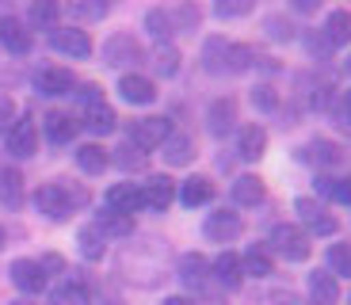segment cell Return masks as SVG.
<instances>
[{"label":"cell","mask_w":351,"mask_h":305,"mask_svg":"<svg viewBox=\"0 0 351 305\" xmlns=\"http://www.w3.org/2000/svg\"><path fill=\"white\" fill-rule=\"evenodd\" d=\"M84 202V191H77L73 183H65V180H53V183H43L35 191V206L43 210L50 221H65L73 214V210Z\"/></svg>","instance_id":"obj_1"},{"label":"cell","mask_w":351,"mask_h":305,"mask_svg":"<svg viewBox=\"0 0 351 305\" xmlns=\"http://www.w3.org/2000/svg\"><path fill=\"white\" fill-rule=\"evenodd\" d=\"M267 244H271L275 256H282V260H290V263H302L309 256V233L302 225H275L271 236H267Z\"/></svg>","instance_id":"obj_2"},{"label":"cell","mask_w":351,"mask_h":305,"mask_svg":"<svg viewBox=\"0 0 351 305\" xmlns=\"http://www.w3.org/2000/svg\"><path fill=\"white\" fill-rule=\"evenodd\" d=\"M245 229V218H241L237 210H214L210 218L202 221V236L210 244H233Z\"/></svg>","instance_id":"obj_3"},{"label":"cell","mask_w":351,"mask_h":305,"mask_svg":"<svg viewBox=\"0 0 351 305\" xmlns=\"http://www.w3.org/2000/svg\"><path fill=\"white\" fill-rule=\"evenodd\" d=\"M168 134H172V126H168V119H160V114H149V119H134L130 122V145H138L141 153L165 145Z\"/></svg>","instance_id":"obj_4"},{"label":"cell","mask_w":351,"mask_h":305,"mask_svg":"<svg viewBox=\"0 0 351 305\" xmlns=\"http://www.w3.org/2000/svg\"><path fill=\"white\" fill-rule=\"evenodd\" d=\"M104 61H107V65H114V69H126V65L145 61V53H141V46H138V38H134V35H111L104 42Z\"/></svg>","instance_id":"obj_5"},{"label":"cell","mask_w":351,"mask_h":305,"mask_svg":"<svg viewBox=\"0 0 351 305\" xmlns=\"http://www.w3.org/2000/svg\"><path fill=\"white\" fill-rule=\"evenodd\" d=\"M50 297L53 305H92V286H88V279L80 271H65Z\"/></svg>","instance_id":"obj_6"},{"label":"cell","mask_w":351,"mask_h":305,"mask_svg":"<svg viewBox=\"0 0 351 305\" xmlns=\"http://www.w3.org/2000/svg\"><path fill=\"white\" fill-rule=\"evenodd\" d=\"M50 46L58 53H65V58H88V53H92V38H88V31H80V27H53Z\"/></svg>","instance_id":"obj_7"},{"label":"cell","mask_w":351,"mask_h":305,"mask_svg":"<svg viewBox=\"0 0 351 305\" xmlns=\"http://www.w3.org/2000/svg\"><path fill=\"white\" fill-rule=\"evenodd\" d=\"M8 153L12 157H35L38 153V126H35V119H16L8 126Z\"/></svg>","instance_id":"obj_8"},{"label":"cell","mask_w":351,"mask_h":305,"mask_svg":"<svg viewBox=\"0 0 351 305\" xmlns=\"http://www.w3.org/2000/svg\"><path fill=\"white\" fill-rule=\"evenodd\" d=\"M8 275H12V286L23 290V294H43L46 290V271L38 260H16L8 267Z\"/></svg>","instance_id":"obj_9"},{"label":"cell","mask_w":351,"mask_h":305,"mask_svg":"<svg viewBox=\"0 0 351 305\" xmlns=\"http://www.w3.org/2000/svg\"><path fill=\"white\" fill-rule=\"evenodd\" d=\"M294 210L302 214V221H306L309 233H317V236H332L336 233V218L317 199H298V202H294Z\"/></svg>","instance_id":"obj_10"},{"label":"cell","mask_w":351,"mask_h":305,"mask_svg":"<svg viewBox=\"0 0 351 305\" xmlns=\"http://www.w3.org/2000/svg\"><path fill=\"white\" fill-rule=\"evenodd\" d=\"M35 88L43 96H69L73 88H77V77L69 69H62V65H46V69H38Z\"/></svg>","instance_id":"obj_11"},{"label":"cell","mask_w":351,"mask_h":305,"mask_svg":"<svg viewBox=\"0 0 351 305\" xmlns=\"http://www.w3.org/2000/svg\"><path fill=\"white\" fill-rule=\"evenodd\" d=\"M176 202V183L168 175H149L141 183V206L149 210H168Z\"/></svg>","instance_id":"obj_12"},{"label":"cell","mask_w":351,"mask_h":305,"mask_svg":"<svg viewBox=\"0 0 351 305\" xmlns=\"http://www.w3.org/2000/svg\"><path fill=\"white\" fill-rule=\"evenodd\" d=\"M340 302V286H336L332 271H313L309 275V305H336Z\"/></svg>","instance_id":"obj_13"},{"label":"cell","mask_w":351,"mask_h":305,"mask_svg":"<svg viewBox=\"0 0 351 305\" xmlns=\"http://www.w3.org/2000/svg\"><path fill=\"white\" fill-rule=\"evenodd\" d=\"M119 96L126 99V103H153L157 99V88H153L149 77H138V73H126L123 80H119Z\"/></svg>","instance_id":"obj_14"},{"label":"cell","mask_w":351,"mask_h":305,"mask_svg":"<svg viewBox=\"0 0 351 305\" xmlns=\"http://www.w3.org/2000/svg\"><path fill=\"white\" fill-rule=\"evenodd\" d=\"M263 145H267V130H263L260 122H245V126L237 130V153L245 160H260Z\"/></svg>","instance_id":"obj_15"},{"label":"cell","mask_w":351,"mask_h":305,"mask_svg":"<svg viewBox=\"0 0 351 305\" xmlns=\"http://www.w3.org/2000/svg\"><path fill=\"white\" fill-rule=\"evenodd\" d=\"M233 122H237V103H233V99H214L210 111H206V130H210L214 138H226V134L233 130Z\"/></svg>","instance_id":"obj_16"},{"label":"cell","mask_w":351,"mask_h":305,"mask_svg":"<svg viewBox=\"0 0 351 305\" xmlns=\"http://www.w3.org/2000/svg\"><path fill=\"white\" fill-rule=\"evenodd\" d=\"M107 210H114V214H138L141 210V187H134V183H114L111 191H107Z\"/></svg>","instance_id":"obj_17"},{"label":"cell","mask_w":351,"mask_h":305,"mask_svg":"<svg viewBox=\"0 0 351 305\" xmlns=\"http://www.w3.org/2000/svg\"><path fill=\"white\" fill-rule=\"evenodd\" d=\"M0 42L12 53H27L31 50V31H27V23H19L16 16H0Z\"/></svg>","instance_id":"obj_18"},{"label":"cell","mask_w":351,"mask_h":305,"mask_svg":"<svg viewBox=\"0 0 351 305\" xmlns=\"http://www.w3.org/2000/svg\"><path fill=\"white\" fill-rule=\"evenodd\" d=\"M206 275H210V267H206V260H202L199 252H187L184 260H180V279H184V286L206 290V286H210V282H206Z\"/></svg>","instance_id":"obj_19"},{"label":"cell","mask_w":351,"mask_h":305,"mask_svg":"<svg viewBox=\"0 0 351 305\" xmlns=\"http://www.w3.org/2000/svg\"><path fill=\"white\" fill-rule=\"evenodd\" d=\"M180 202L184 206H202V202H210L214 199V183L206 180V175H191V180H184L180 183Z\"/></svg>","instance_id":"obj_20"},{"label":"cell","mask_w":351,"mask_h":305,"mask_svg":"<svg viewBox=\"0 0 351 305\" xmlns=\"http://www.w3.org/2000/svg\"><path fill=\"white\" fill-rule=\"evenodd\" d=\"M0 202L8 210L23 206V175H19V168H0Z\"/></svg>","instance_id":"obj_21"},{"label":"cell","mask_w":351,"mask_h":305,"mask_svg":"<svg viewBox=\"0 0 351 305\" xmlns=\"http://www.w3.org/2000/svg\"><path fill=\"white\" fill-rule=\"evenodd\" d=\"M77 126L80 122L73 119V114H62V111H50L46 114V138L53 141V145H65V141L77 138Z\"/></svg>","instance_id":"obj_22"},{"label":"cell","mask_w":351,"mask_h":305,"mask_svg":"<svg viewBox=\"0 0 351 305\" xmlns=\"http://www.w3.org/2000/svg\"><path fill=\"white\" fill-rule=\"evenodd\" d=\"M263 199H267V187L260 175H241L233 183V202H241V206H260Z\"/></svg>","instance_id":"obj_23"},{"label":"cell","mask_w":351,"mask_h":305,"mask_svg":"<svg viewBox=\"0 0 351 305\" xmlns=\"http://www.w3.org/2000/svg\"><path fill=\"white\" fill-rule=\"evenodd\" d=\"M165 160H168V164H191V160H195V138H191V134H168Z\"/></svg>","instance_id":"obj_24"},{"label":"cell","mask_w":351,"mask_h":305,"mask_svg":"<svg viewBox=\"0 0 351 305\" xmlns=\"http://www.w3.org/2000/svg\"><path fill=\"white\" fill-rule=\"evenodd\" d=\"M214 275H218L221 286H241V279H245V267H241V256L237 252H221L218 260H214Z\"/></svg>","instance_id":"obj_25"},{"label":"cell","mask_w":351,"mask_h":305,"mask_svg":"<svg viewBox=\"0 0 351 305\" xmlns=\"http://www.w3.org/2000/svg\"><path fill=\"white\" fill-rule=\"evenodd\" d=\"M309 160H313L317 168H336L343 160V149L336 145V141H328V138H317V141H309V153H306Z\"/></svg>","instance_id":"obj_26"},{"label":"cell","mask_w":351,"mask_h":305,"mask_svg":"<svg viewBox=\"0 0 351 305\" xmlns=\"http://www.w3.org/2000/svg\"><path fill=\"white\" fill-rule=\"evenodd\" d=\"M96 229L104 236H130L134 233V218H126V214H114V210H99L96 214Z\"/></svg>","instance_id":"obj_27"},{"label":"cell","mask_w":351,"mask_h":305,"mask_svg":"<svg viewBox=\"0 0 351 305\" xmlns=\"http://www.w3.org/2000/svg\"><path fill=\"white\" fill-rule=\"evenodd\" d=\"M65 12L73 19H84V23H96L111 12V0H65Z\"/></svg>","instance_id":"obj_28"},{"label":"cell","mask_w":351,"mask_h":305,"mask_svg":"<svg viewBox=\"0 0 351 305\" xmlns=\"http://www.w3.org/2000/svg\"><path fill=\"white\" fill-rule=\"evenodd\" d=\"M114 122H119V119H114V111L104 103V99H99V103H88V107H84V126H88L92 134H111V130H114Z\"/></svg>","instance_id":"obj_29"},{"label":"cell","mask_w":351,"mask_h":305,"mask_svg":"<svg viewBox=\"0 0 351 305\" xmlns=\"http://www.w3.org/2000/svg\"><path fill=\"white\" fill-rule=\"evenodd\" d=\"M107 164H111V157H107L104 145H80V149H77V168H80V172L99 175Z\"/></svg>","instance_id":"obj_30"},{"label":"cell","mask_w":351,"mask_h":305,"mask_svg":"<svg viewBox=\"0 0 351 305\" xmlns=\"http://www.w3.org/2000/svg\"><path fill=\"white\" fill-rule=\"evenodd\" d=\"M325 38L328 46H348L351 42V12H332L325 19Z\"/></svg>","instance_id":"obj_31"},{"label":"cell","mask_w":351,"mask_h":305,"mask_svg":"<svg viewBox=\"0 0 351 305\" xmlns=\"http://www.w3.org/2000/svg\"><path fill=\"white\" fill-rule=\"evenodd\" d=\"M202 65H206V73H229V42L226 38H210V42L202 46Z\"/></svg>","instance_id":"obj_32"},{"label":"cell","mask_w":351,"mask_h":305,"mask_svg":"<svg viewBox=\"0 0 351 305\" xmlns=\"http://www.w3.org/2000/svg\"><path fill=\"white\" fill-rule=\"evenodd\" d=\"M328 271L332 275H340V279H351V244L348 241H336L328 244Z\"/></svg>","instance_id":"obj_33"},{"label":"cell","mask_w":351,"mask_h":305,"mask_svg":"<svg viewBox=\"0 0 351 305\" xmlns=\"http://www.w3.org/2000/svg\"><path fill=\"white\" fill-rule=\"evenodd\" d=\"M153 69H157V77H176V73H180V50L160 42L157 50H153Z\"/></svg>","instance_id":"obj_34"},{"label":"cell","mask_w":351,"mask_h":305,"mask_svg":"<svg viewBox=\"0 0 351 305\" xmlns=\"http://www.w3.org/2000/svg\"><path fill=\"white\" fill-rule=\"evenodd\" d=\"M104 241L107 236L99 233L96 225H84L77 233V244H80V256H84V260H99V256H104Z\"/></svg>","instance_id":"obj_35"},{"label":"cell","mask_w":351,"mask_h":305,"mask_svg":"<svg viewBox=\"0 0 351 305\" xmlns=\"http://www.w3.org/2000/svg\"><path fill=\"white\" fill-rule=\"evenodd\" d=\"M62 4L58 0H31V23L35 27H58Z\"/></svg>","instance_id":"obj_36"},{"label":"cell","mask_w":351,"mask_h":305,"mask_svg":"<svg viewBox=\"0 0 351 305\" xmlns=\"http://www.w3.org/2000/svg\"><path fill=\"white\" fill-rule=\"evenodd\" d=\"M317 191L328 195L332 202H351V175H343V180H332V175H321L317 180Z\"/></svg>","instance_id":"obj_37"},{"label":"cell","mask_w":351,"mask_h":305,"mask_svg":"<svg viewBox=\"0 0 351 305\" xmlns=\"http://www.w3.org/2000/svg\"><path fill=\"white\" fill-rule=\"evenodd\" d=\"M241 267H245V275L263 279V275H271V256L263 252V248H248V252L241 256Z\"/></svg>","instance_id":"obj_38"},{"label":"cell","mask_w":351,"mask_h":305,"mask_svg":"<svg viewBox=\"0 0 351 305\" xmlns=\"http://www.w3.org/2000/svg\"><path fill=\"white\" fill-rule=\"evenodd\" d=\"M145 31H149L153 38H160V42H168V35H172V19H168V12L165 8L145 12Z\"/></svg>","instance_id":"obj_39"},{"label":"cell","mask_w":351,"mask_h":305,"mask_svg":"<svg viewBox=\"0 0 351 305\" xmlns=\"http://www.w3.org/2000/svg\"><path fill=\"white\" fill-rule=\"evenodd\" d=\"M168 19H172V31H195L199 27V8L184 0L176 12H168Z\"/></svg>","instance_id":"obj_40"},{"label":"cell","mask_w":351,"mask_h":305,"mask_svg":"<svg viewBox=\"0 0 351 305\" xmlns=\"http://www.w3.org/2000/svg\"><path fill=\"white\" fill-rule=\"evenodd\" d=\"M114 160H119V168H126V172H138V168H145V153H141L138 145H119L114 149Z\"/></svg>","instance_id":"obj_41"},{"label":"cell","mask_w":351,"mask_h":305,"mask_svg":"<svg viewBox=\"0 0 351 305\" xmlns=\"http://www.w3.org/2000/svg\"><path fill=\"white\" fill-rule=\"evenodd\" d=\"M252 8H256V0H214V12H218L221 19H241Z\"/></svg>","instance_id":"obj_42"},{"label":"cell","mask_w":351,"mask_h":305,"mask_svg":"<svg viewBox=\"0 0 351 305\" xmlns=\"http://www.w3.org/2000/svg\"><path fill=\"white\" fill-rule=\"evenodd\" d=\"M263 31H267V38H275V42H290V38H294V27H290L287 16H267Z\"/></svg>","instance_id":"obj_43"},{"label":"cell","mask_w":351,"mask_h":305,"mask_svg":"<svg viewBox=\"0 0 351 305\" xmlns=\"http://www.w3.org/2000/svg\"><path fill=\"white\" fill-rule=\"evenodd\" d=\"M252 58H256L252 46H229V73H245V69H252Z\"/></svg>","instance_id":"obj_44"},{"label":"cell","mask_w":351,"mask_h":305,"mask_svg":"<svg viewBox=\"0 0 351 305\" xmlns=\"http://www.w3.org/2000/svg\"><path fill=\"white\" fill-rule=\"evenodd\" d=\"M252 103L260 107V111H275V107H279V96H275V88L256 84V88H252Z\"/></svg>","instance_id":"obj_45"},{"label":"cell","mask_w":351,"mask_h":305,"mask_svg":"<svg viewBox=\"0 0 351 305\" xmlns=\"http://www.w3.org/2000/svg\"><path fill=\"white\" fill-rule=\"evenodd\" d=\"M12 122H16V103L8 96H0V130H8Z\"/></svg>","instance_id":"obj_46"},{"label":"cell","mask_w":351,"mask_h":305,"mask_svg":"<svg viewBox=\"0 0 351 305\" xmlns=\"http://www.w3.org/2000/svg\"><path fill=\"white\" fill-rule=\"evenodd\" d=\"M99 99H104V88H99V84H84V88H80V107L99 103Z\"/></svg>","instance_id":"obj_47"},{"label":"cell","mask_w":351,"mask_h":305,"mask_svg":"<svg viewBox=\"0 0 351 305\" xmlns=\"http://www.w3.org/2000/svg\"><path fill=\"white\" fill-rule=\"evenodd\" d=\"M294 4V12H302V16H313L317 8H321V0H290Z\"/></svg>","instance_id":"obj_48"},{"label":"cell","mask_w":351,"mask_h":305,"mask_svg":"<svg viewBox=\"0 0 351 305\" xmlns=\"http://www.w3.org/2000/svg\"><path fill=\"white\" fill-rule=\"evenodd\" d=\"M43 271H65V260H62V256H46Z\"/></svg>","instance_id":"obj_49"},{"label":"cell","mask_w":351,"mask_h":305,"mask_svg":"<svg viewBox=\"0 0 351 305\" xmlns=\"http://www.w3.org/2000/svg\"><path fill=\"white\" fill-rule=\"evenodd\" d=\"M340 119L351 126V92H343V99H340Z\"/></svg>","instance_id":"obj_50"},{"label":"cell","mask_w":351,"mask_h":305,"mask_svg":"<svg viewBox=\"0 0 351 305\" xmlns=\"http://www.w3.org/2000/svg\"><path fill=\"white\" fill-rule=\"evenodd\" d=\"M165 305H195V302H191V297H168Z\"/></svg>","instance_id":"obj_51"},{"label":"cell","mask_w":351,"mask_h":305,"mask_svg":"<svg viewBox=\"0 0 351 305\" xmlns=\"http://www.w3.org/2000/svg\"><path fill=\"white\" fill-rule=\"evenodd\" d=\"M4 241H8V233H4V225H0V248H4Z\"/></svg>","instance_id":"obj_52"},{"label":"cell","mask_w":351,"mask_h":305,"mask_svg":"<svg viewBox=\"0 0 351 305\" xmlns=\"http://www.w3.org/2000/svg\"><path fill=\"white\" fill-rule=\"evenodd\" d=\"M12 305H31V302H12Z\"/></svg>","instance_id":"obj_53"},{"label":"cell","mask_w":351,"mask_h":305,"mask_svg":"<svg viewBox=\"0 0 351 305\" xmlns=\"http://www.w3.org/2000/svg\"><path fill=\"white\" fill-rule=\"evenodd\" d=\"M348 73H351V58H348Z\"/></svg>","instance_id":"obj_54"}]
</instances>
